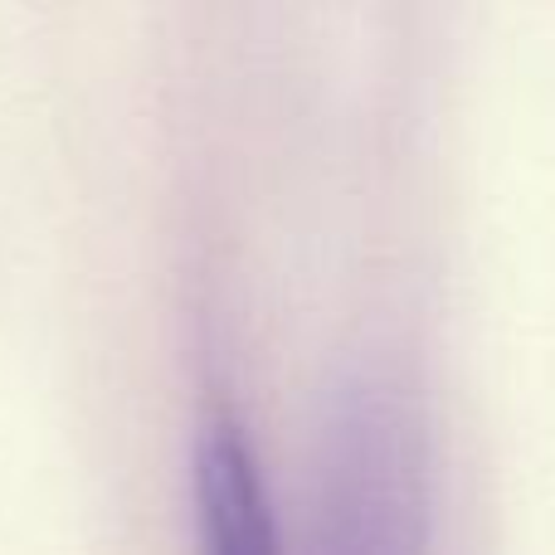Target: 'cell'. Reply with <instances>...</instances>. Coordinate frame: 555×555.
Wrapping results in <instances>:
<instances>
[{
    "label": "cell",
    "instance_id": "1",
    "mask_svg": "<svg viewBox=\"0 0 555 555\" xmlns=\"http://www.w3.org/2000/svg\"><path fill=\"white\" fill-rule=\"evenodd\" d=\"M312 555H429V443L410 395L380 375L332 404Z\"/></svg>",
    "mask_w": 555,
    "mask_h": 555
},
{
    "label": "cell",
    "instance_id": "2",
    "mask_svg": "<svg viewBox=\"0 0 555 555\" xmlns=\"http://www.w3.org/2000/svg\"><path fill=\"white\" fill-rule=\"evenodd\" d=\"M195 502L205 555H283L254 439L230 410L205 414L195 439Z\"/></svg>",
    "mask_w": 555,
    "mask_h": 555
}]
</instances>
